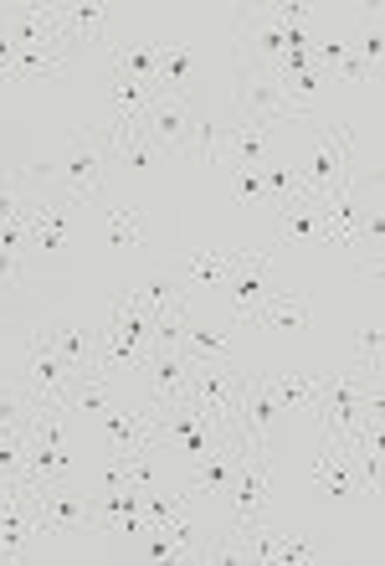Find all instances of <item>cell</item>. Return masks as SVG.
<instances>
[{"label":"cell","instance_id":"1","mask_svg":"<svg viewBox=\"0 0 385 566\" xmlns=\"http://www.w3.org/2000/svg\"><path fill=\"white\" fill-rule=\"evenodd\" d=\"M237 104H242V119L257 124V129H278V124H313V108H298L288 104V93L272 73L263 67H247L237 62Z\"/></svg>","mask_w":385,"mask_h":566},{"label":"cell","instance_id":"2","mask_svg":"<svg viewBox=\"0 0 385 566\" xmlns=\"http://www.w3.org/2000/svg\"><path fill=\"white\" fill-rule=\"evenodd\" d=\"M247 376L237 360H195L191 371V391H185V402L195 407V412H206L216 428H232V418H237V402L242 391H247Z\"/></svg>","mask_w":385,"mask_h":566},{"label":"cell","instance_id":"3","mask_svg":"<svg viewBox=\"0 0 385 566\" xmlns=\"http://www.w3.org/2000/svg\"><path fill=\"white\" fill-rule=\"evenodd\" d=\"M108 160H114V155L104 149V135H98V129H77L67 160H57V176H52L62 191L57 201H98Z\"/></svg>","mask_w":385,"mask_h":566},{"label":"cell","instance_id":"4","mask_svg":"<svg viewBox=\"0 0 385 566\" xmlns=\"http://www.w3.org/2000/svg\"><path fill=\"white\" fill-rule=\"evenodd\" d=\"M36 510H42V541H67L77 531H93V494H77L67 479L36 484Z\"/></svg>","mask_w":385,"mask_h":566},{"label":"cell","instance_id":"5","mask_svg":"<svg viewBox=\"0 0 385 566\" xmlns=\"http://www.w3.org/2000/svg\"><path fill=\"white\" fill-rule=\"evenodd\" d=\"M350 155H355V135L350 129H319V155H313L309 165V180H303V196L309 201H324L334 186H344L350 180Z\"/></svg>","mask_w":385,"mask_h":566},{"label":"cell","instance_id":"6","mask_svg":"<svg viewBox=\"0 0 385 566\" xmlns=\"http://www.w3.org/2000/svg\"><path fill=\"white\" fill-rule=\"evenodd\" d=\"M191 371L195 360L180 356V350H154L145 360L149 376V412H170V407H185V391H191Z\"/></svg>","mask_w":385,"mask_h":566},{"label":"cell","instance_id":"7","mask_svg":"<svg viewBox=\"0 0 385 566\" xmlns=\"http://www.w3.org/2000/svg\"><path fill=\"white\" fill-rule=\"evenodd\" d=\"M73 381H77V371L57 356L52 335H26V387L36 391V397H57V402H67Z\"/></svg>","mask_w":385,"mask_h":566},{"label":"cell","instance_id":"8","mask_svg":"<svg viewBox=\"0 0 385 566\" xmlns=\"http://www.w3.org/2000/svg\"><path fill=\"white\" fill-rule=\"evenodd\" d=\"M191 108H185V98H175V93H154L145 108V119H139V135L149 139L154 149H180L185 155V139H191Z\"/></svg>","mask_w":385,"mask_h":566},{"label":"cell","instance_id":"9","mask_svg":"<svg viewBox=\"0 0 385 566\" xmlns=\"http://www.w3.org/2000/svg\"><path fill=\"white\" fill-rule=\"evenodd\" d=\"M267 484H272V474H267V459L263 453H242L237 463V479H232V500H237V515H232V531H253V525H263V505H267Z\"/></svg>","mask_w":385,"mask_h":566},{"label":"cell","instance_id":"10","mask_svg":"<svg viewBox=\"0 0 385 566\" xmlns=\"http://www.w3.org/2000/svg\"><path fill=\"white\" fill-rule=\"evenodd\" d=\"M267 263H272V253H242V258H232V273H226V294H232V319H237V329H247V314L257 310L267 298Z\"/></svg>","mask_w":385,"mask_h":566},{"label":"cell","instance_id":"11","mask_svg":"<svg viewBox=\"0 0 385 566\" xmlns=\"http://www.w3.org/2000/svg\"><path fill=\"white\" fill-rule=\"evenodd\" d=\"M119 11L108 6H67V21H62V42H83V46H104L108 57L119 52Z\"/></svg>","mask_w":385,"mask_h":566},{"label":"cell","instance_id":"12","mask_svg":"<svg viewBox=\"0 0 385 566\" xmlns=\"http://www.w3.org/2000/svg\"><path fill=\"white\" fill-rule=\"evenodd\" d=\"M313 310H309V298L298 294V289H267V298L257 304L253 314H247V325L263 329V335H272V329H309Z\"/></svg>","mask_w":385,"mask_h":566},{"label":"cell","instance_id":"13","mask_svg":"<svg viewBox=\"0 0 385 566\" xmlns=\"http://www.w3.org/2000/svg\"><path fill=\"white\" fill-rule=\"evenodd\" d=\"M298 242H329V222H324V207L298 196L288 207L278 211V238H272V253L278 248H298Z\"/></svg>","mask_w":385,"mask_h":566},{"label":"cell","instance_id":"14","mask_svg":"<svg viewBox=\"0 0 385 566\" xmlns=\"http://www.w3.org/2000/svg\"><path fill=\"white\" fill-rule=\"evenodd\" d=\"M160 52H164V36H133V42H124L108 62H114V73L133 77L139 88L154 93V77H160Z\"/></svg>","mask_w":385,"mask_h":566},{"label":"cell","instance_id":"15","mask_svg":"<svg viewBox=\"0 0 385 566\" xmlns=\"http://www.w3.org/2000/svg\"><path fill=\"white\" fill-rule=\"evenodd\" d=\"M313 484H319L324 494H334V500H355V494H365L360 490L355 459H350L344 448H324V453L313 459Z\"/></svg>","mask_w":385,"mask_h":566},{"label":"cell","instance_id":"16","mask_svg":"<svg viewBox=\"0 0 385 566\" xmlns=\"http://www.w3.org/2000/svg\"><path fill=\"white\" fill-rule=\"evenodd\" d=\"M267 391L278 397V407L288 412H309L313 418V407H319V397H324V376H267Z\"/></svg>","mask_w":385,"mask_h":566},{"label":"cell","instance_id":"17","mask_svg":"<svg viewBox=\"0 0 385 566\" xmlns=\"http://www.w3.org/2000/svg\"><path fill=\"white\" fill-rule=\"evenodd\" d=\"M67 73V57L57 52H42V46H15V62L0 67V83H26V77H62Z\"/></svg>","mask_w":385,"mask_h":566},{"label":"cell","instance_id":"18","mask_svg":"<svg viewBox=\"0 0 385 566\" xmlns=\"http://www.w3.org/2000/svg\"><path fill=\"white\" fill-rule=\"evenodd\" d=\"M195 73V52L191 42H180V36H164V52H160V77H154V93H175L185 88V77Z\"/></svg>","mask_w":385,"mask_h":566},{"label":"cell","instance_id":"19","mask_svg":"<svg viewBox=\"0 0 385 566\" xmlns=\"http://www.w3.org/2000/svg\"><path fill=\"white\" fill-rule=\"evenodd\" d=\"M26 232H31V248H42V253H62V248H67L62 201H42L36 211H26Z\"/></svg>","mask_w":385,"mask_h":566},{"label":"cell","instance_id":"20","mask_svg":"<svg viewBox=\"0 0 385 566\" xmlns=\"http://www.w3.org/2000/svg\"><path fill=\"white\" fill-rule=\"evenodd\" d=\"M180 356H191V360H232V329H222V325H185Z\"/></svg>","mask_w":385,"mask_h":566},{"label":"cell","instance_id":"21","mask_svg":"<svg viewBox=\"0 0 385 566\" xmlns=\"http://www.w3.org/2000/svg\"><path fill=\"white\" fill-rule=\"evenodd\" d=\"M52 345H57V356L73 366L77 376H93V356H98V335H88L83 325H67L52 335Z\"/></svg>","mask_w":385,"mask_h":566},{"label":"cell","instance_id":"22","mask_svg":"<svg viewBox=\"0 0 385 566\" xmlns=\"http://www.w3.org/2000/svg\"><path fill=\"white\" fill-rule=\"evenodd\" d=\"M108 381L104 376H77L67 391V418H104L108 412Z\"/></svg>","mask_w":385,"mask_h":566},{"label":"cell","instance_id":"23","mask_svg":"<svg viewBox=\"0 0 385 566\" xmlns=\"http://www.w3.org/2000/svg\"><path fill=\"white\" fill-rule=\"evenodd\" d=\"M263 165L267 160V135L257 129V124H242V129H232V135L222 139V165Z\"/></svg>","mask_w":385,"mask_h":566},{"label":"cell","instance_id":"24","mask_svg":"<svg viewBox=\"0 0 385 566\" xmlns=\"http://www.w3.org/2000/svg\"><path fill=\"white\" fill-rule=\"evenodd\" d=\"M257 170H263V186H267V201H272V207H288V201H298V196H303V180L293 176V170H288V165L282 160H263L257 165Z\"/></svg>","mask_w":385,"mask_h":566},{"label":"cell","instance_id":"25","mask_svg":"<svg viewBox=\"0 0 385 566\" xmlns=\"http://www.w3.org/2000/svg\"><path fill=\"white\" fill-rule=\"evenodd\" d=\"M149 98H154L149 88H139V83H133V77H124V73H114V119L139 124V119H145V108H149Z\"/></svg>","mask_w":385,"mask_h":566},{"label":"cell","instance_id":"26","mask_svg":"<svg viewBox=\"0 0 385 566\" xmlns=\"http://www.w3.org/2000/svg\"><path fill=\"white\" fill-rule=\"evenodd\" d=\"M31 412H36V402H31V387H11V381H0V428L26 432Z\"/></svg>","mask_w":385,"mask_h":566},{"label":"cell","instance_id":"27","mask_svg":"<svg viewBox=\"0 0 385 566\" xmlns=\"http://www.w3.org/2000/svg\"><path fill=\"white\" fill-rule=\"evenodd\" d=\"M104 232H108V248H139V242H145V222L124 207L104 211Z\"/></svg>","mask_w":385,"mask_h":566},{"label":"cell","instance_id":"28","mask_svg":"<svg viewBox=\"0 0 385 566\" xmlns=\"http://www.w3.org/2000/svg\"><path fill=\"white\" fill-rule=\"evenodd\" d=\"M226 273H232V253H191V258H185V279H191V283L222 289Z\"/></svg>","mask_w":385,"mask_h":566},{"label":"cell","instance_id":"29","mask_svg":"<svg viewBox=\"0 0 385 566\" xmlns=\"http://www.w3.org/2000/svg\"><path fill=\"white\" fill-rule=\"evenodd\" d=\"M185 304H164L160 314H154V350H180V340H185Z\"/></svg>","mask_w":385,"mask_h":566},{"label":"cell","instance_id":"30","mask_svg":"<svg viewBox=\"0 0 385 566\" xmlns=\"http://www.w3.org/2000/svg\"><path fill=\"white\" fill-rule=\"evenodd\" d=\"M21 469H26V432L0 428V484L21 479Z\"/></svg>","mask_w":385,"mask_h":566},{"label":"cell","instance_id":"31","mask_svg":"<svg viewBox=\"0 0 385 566\" xmlns=\"http://www.w3.org/2000/svg\"><path fill=\"white\" fill-rule=\"evenodd\" d=\"M185 155H191V160H206V165H222V135H216V124L195 119L191 139H185Z\"/></svg>","mask_w":385,"mask_h":566},{"label":"cell","instance_id":"32","mask_svg":"<svg viewBox=\"0 0 385 566\" xmlns=\"http://www.w3.org/2000/svg\"><path fill=\"white\" fill-rule=\"evenodd\" d=\"M381 340H385L381 325H360L355 329V366H360V371L381 376Z\"/></svg>","mask_w":385,"mask_h":566},{"label":"cell","instance_id":"33","mask_svg":"<svg viewBox=\"0 0 385 566\" xmlns=\"http://www.w3.org/2000/svg\"><path fill=\"white\" fill-rule=\"evenodd\" d=\"M232 191H237L242 207H257V201H267L263 170H257V165H232Z\"/></svg>","mask_w":385,"mask_h":566},{"label":"cell","instance_id":"34","mask_svg":"<svg viewBox=\"0 0 385 566\" xmlns=\"http://www.w3.org/2000/svg\"><path fill=\"white\" fill-rule=\"evenodd\" d=\"M129 298H133V304H139L145 314H160L164 304H175V298H180V289H175L170 279H154L149 289H139V294H129Z\"/></svg>","mask_w":385,"mask_h":566},{"label":"cell","instance_id":"35","mask_svg":"<svg viewBox=\"0 0 385 566\" xmlns=\"http://www.w3.org/2000/svg\"><path fill=\"white\" fill-rule=\"evenodd\" d=\"M329 77H340V83H371V67H365V62H360V52L350 46V52L340 57V67H334Z\"/></svg>","mask_w":385,"mask_h":566},{"label":"cell","instance_id":"36","mask_svg":"<svg viewBox=\"0 0 385 566\" xmlns=\"http://www.w3.org/2000/svg\"><path fill=\"white\" fill-rule=\"evenodd\" d=\"M124 160H129V170H139V176H145V170H149V160H154V145H149L145 135H139V139H129V145H124Z\"/></svg>","mask_w":385,"mask_h":566},{"label":"cell","instance_id":"37","mask_svg":"<svg viewBox=\"0 0 385 566\" xmlns=\"http://www.w3.org/2000/svg\"><path fill=\"white\" fill-rule=\"evenodd\" d=\"M355 52H360V62L375 73V62H381V52H385V36H381V31H365V36L355 42Z\"/></svg>","mask_w":385,"mask_h":566},{"label":"cell","instance_id":"38","mask_svg":"<svg viewBox=\"0 0 385 566\" xmlns=\"http://www.w3.org/2000/svg\"><path fill=\"white\" fill-rule=\"evenodd\" d=\"M26 279V269H21V253H15V248H0V283H21Z\"/></svg>","mask_w":385,"mask_h":566},{"label":"cell","instance_id":"39","mask_svg":"<svg viewBox=\"0 0 385 566\" xmlns=\"http://www.w3.org/2000/svg\"><path fill=\"white\" fill-rule=\"evenodd\" d=\"M278 562H309V541H303V536L278 541Z\"/></svg>","mask_w":385,"mask_h":566},{"label":"cell","instance_id":"40","mask_svg":"<svg viewBox=\"0 0 385 566\" xmlns=\"http://www.w3.org/2000/svg\"><path fill=\"white\" fill-rule=\"evenodd\" d=\"M11 62H15V42L0 31V67H11Z\"/></svg>","mask_w":385,"mask_h":566}]
</instances>
